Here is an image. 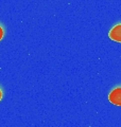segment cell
Instances as JSON below:
<instances>
[{
  "instance_id": "obj_1",
  "label": "cell",
  "mask_w": 121,
  "mask_h": 127,
  "mask_svg": "<svg viewBox=\"0 0 121 127\" xmlns=\"http://www.w3.org/2000/svg\"><path fill=\"white\" fill-rule=\"evenodd\" d=\"M108 101L115 106H121V85L114 87L108 93Z\"/></svg>"
},
{
  "instance_id": "obj_2",
  "label": "cell",
  "mask_w": 121,
  "mask_h": 127,
  "mask_svg": "<svg viewBox=\"0 0 121 127\" xmlns=\"http://www.w3.org/2000/svg\"><path fill=\"white\" fill-rule=\"evenodd\" d=\"M108 37L114 41L121 42V22L116 23L115 26L112 27V29L108 32Z\"/></svg>"
},
{
  "instance_id": "obj_3",
  "label": "cell",
  "mask_w": 121,
  "mask_h": 127,
  "mask_svg": "<svg viewBox=\"0 0 121 127\" xmlns=\"http://www.w3.org/2000/svg\"><path fill=\"white\" fill-rule=\"evenodd\" d=\"M4 34H5V30H4V27H3L1 23H0V40L4 37Z\"/></svg>"
},
{
  "instance_id": "obj_4",
  "label": "cell",
  "mask_w": 121,
  "mask_h": 127,
  "mask_svg": "<svg viewBox=\"0 0 121 127\" xmlns=\"http://www.w3.org/2000/svg\"><path fill=\"white\" fill-rule=\"evenodd\" d=\"M2 96H3V91L1 89V87H0V101L2 100Z\"/></svg>"
}]
</instances>
